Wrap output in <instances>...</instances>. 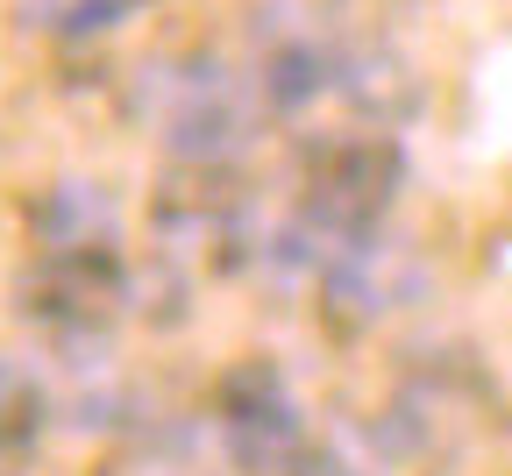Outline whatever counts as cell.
I'll return each mask as SVG.
<instances>
[{
    "label": "cell",
    "mask_w": 512,
    "mask_h": 476,
    "mask_svg": "<svg viewBox=\"0 0 512 476\" xmlns=\"http://www.w3.org/2000/svg\"><path fill=\"white\" fill-rule=\"evenodd\" d=\"M36 427H43V391H36V377H29L22 363L0 356V448L36 441Z\"/></svg>",
    "instance_id": "obj_4"
},
{
    "label": "cell",
    "mask_w": 512,
    "mask_h": 476,
    "mask_svg": "<svg viewBox=\"0 0 512 476\" xmlns=\"http://www.w3.org/2000/svg\"><path fill=\"white\" fill-rule=\"evenodd\" d=\"M22 22L50 29V36H93V29H114L121 15L107 0H22Z\"/></svg>",
    "instance_id": "obj_5"
},
{
    "label": "cell",
    "mask_w": 512,
    "mask_h": 476,
    "mask_svg": "<svg viewBox=\"0 0 512 476\" xmlns=\"http://www.w3.org/2000/svg\"><path fill=\"white\" fill-rule=\"evenodd\" d=\"M264 86H271L278 107H299V100H313L320 86H328V57H320V50H278Z\"/></svg>",
    "instance_id": "obj_6"
},
{
    "label": "cell",
    "mask_w": 512,
    "mask_h": 476,
    "mask_svg": "<svg viewBox=\"0 0 512 476\" xmlns=\"http://www.w3.org/2000/svg\"><path fill=\"white\" fill-rule=\"evenodd\" d=\"M164 135L185 150V157H221L242 143V107L228 93L221 72H200V79H178V100L164 114Z\"/></svg>",
    "instance_id": "obj_3"
},
{
    "label": "cell",
    "mask_w": 512,
    "mask_h": 476,
    "mask_svg": "<svg viewBox=\"0 0 512 476\" xmlns=\"http://www.w3.org/2000/svg\"><path fill=\"white\" fill-rule=\"evenodd\" d=\"M107 8H114V15H128V8H143V0H107Z\"/></svg>",
    "instance_id": "obj_7"
},
{
    "label": "cell",
    "mask_w": 512,
    "mask_h": 476,
    "mask_svg": "<svg viewBox=\"0 0 512 476\" xmlns=\"http://www.w3.org/2000/svg\"><path fill=\"white\" fill-rule=\"evenodd\" d=\"M0 476H15V469H0Z\"/></svg>",
    "instance_id": "obj_8"
},
{
    "label": "cell",
    "mask_w": 512,
    "mask_h": 476,
    "mask_svg": "<svg viewBox=\"0 0 512 476\" xmlns=\"http://www.w3.org/2000/svg\"><path fill=\"white\" fill-rule=\"evenodd\" d=\"M392 185H399V150L384 135H349V143L320 150L313 178H306V221L335 242H356L377 228V214L392 207Z\"/></svg>",
    "instance_id": "obj_1"
},
{
    "label": "cell",
    "mask_w": 512,
    "mask_h": 476,
    "mask_svg": "<svg viewBox=\"0 0 512 476\" xmlns=\"http://www.w3.org/2000/svg\"><path fill=\"white\" fill-rule=\"evenodd\" d=\"M221 434H228V455H235L249 476H278V469H292L299 448H306L299 405H292V391L278 384V370H264V363H242V370L221 384Z\"/></svg>",
    "instance_id": "obj_2"
}]
</instances>
